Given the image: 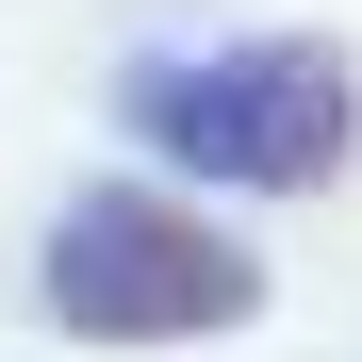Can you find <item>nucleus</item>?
<instances>
[{"mask_svg": "<svg viewBox=\"0 0 362 362\" xmlns=\"http://www.w3.org/2000/svg\"><path fill=\"white\" fill-rule=\"evenodd\" d=\"M49 296H66L83 329L115 346H148V329H198V313H247V264L214 247L198 214H165V198H99L66 247H49Z\"/></svg>", "mask_w": 362, "mask_h": 362, "instance_id": "obj_1", "label": "nucleus"}]
</instances>
